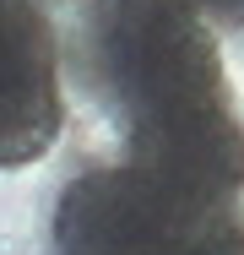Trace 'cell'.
I'll return each mask as SVG.
<instances>
[{
    "label": "cell",
    "instance_id": "6da1fadb",
    "mask_svg": "<svg viewBox=\"0 0 244 255\" xmlns=\"http://www.w3.org/2000/svg\"><path fill=\"white\" fill-rule=\"evenodd\" d=\"M82 82L114 114L130 168L234 201L244 136L190 0H82Z\"/></svg>",
    "mask_w": 244,
    "mask_h": 255
},
{
    "label": "cell",
    "instance_id": "7a4b0ae2",
    "mask_svg": "<svg viewBox=\"0 0 244 255\" xmlns=\"http://www.w3.org/2000/svg\"><path fill=\"white\" fill-rule=\"evenodd\" d=\"M54 255H244V217L228 196L120 163L65 185L54 206Z\"/></svg>",
    "mask_w": 244,
    "mask_h": 255
},
{
    "label": "cell",
    "instance_id": "3957f363",
    "mask_svg": "<svg viewBox=\"0 0 244 255\" xmlns=\"http://www.w3.org/2000/svg\"><path fill=\"white\" fill-rule=\"evenodd\" d=\"M60 125V38L44 0H0V168L38 163Z\"/></svg>",
    "mask_w": 244,
    "mask_h": 255
},
{
    "label": "cell",
    "instance_id": "277c9868",
    "mask_svg": "<svg viewBox=\"0 0 244 255\" xmlns=\"http://www.w3.org/2000/svg\"><path fill=\"white\" fill-rule=\"evenodd\" d=\"M201 16L223 22V27H244V0H190Z\"/></svg>",
    "mask_w": 244,
    "mask_h": 255
}]
</instances>
